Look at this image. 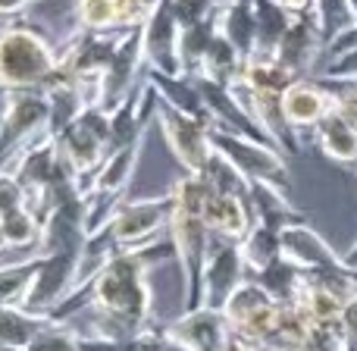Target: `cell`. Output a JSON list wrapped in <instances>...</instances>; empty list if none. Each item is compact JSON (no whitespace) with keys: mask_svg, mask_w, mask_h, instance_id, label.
<instances>
[{"mask_svg":"<svg viewBox=\"0 0 357 351\" xmlns=\"http://www.w3.org/2000/svg\"><path fill=\"white\" fill-rule=\"evenodd\" d=\"M163 257H176L173 241H154L135 251H116L88 283L79 289L85 292V336L113 342H132L154 333V289H151V267ZM75 320V317H73Z\"/></svg>","mask_w":357,"mask_h":351,"instance_id":"1","label":"cell"},{"mask_svg":"<svg viewBox=\"0 0 357 351\" xmlns=\"http://www.w3.org/2000/svg\"><path fill=\"white\" fill-rule=\"evenodd\" d=\"M60 50L29 22L3 19L0 25V94L44 88L54 75Z\"/></svg>","mask_w":357,"mask_h":351,"instance_id":"2","label":"cell"},{"mask_svg":"<svg viewBox=\"0 0 357 351\" xmlns=\"http://www.w3.org/2000/svg\"><path fill=\"white\" fill-rule=\"evenodd\" d=\"M167 232H169V241H173L178 273H182V311H195L201 308V276H204V264H207V251L213 235H210L201 210L182 207L176 201H173V216H169Z\"/></svg>","mask_w":357,"mask_h":351,"instance_id":"3","label":"cell"},{"mask_svg":"<svg viewBox=\"0 0 357 351\" xmlns=\"http://www.w3.org/2000/svg\"><path fill=\"white\" fill-rule=\"evenodd\" d=\"M50 132V107L41 88L3 94L0 107V170Z\"/></svg>","mask_w":357,"mask_h":351,"instance_id":"4","label":"cell"},{"mask_svg":"<svg viewBox=\"0 0 357 351\" xmlns=\"http://www.w3.org/2000/svg\"><path fill=\"white\" fill-rule=\"evenodd\" d=\"M56 144H60V154L69 163V170L82 179V191H85L91 176L110 157V113L100 104L85 107L82 117L56 135Z\"/></svg>","mask_w":357,"mask_h":351,"instance_id":"5","label":"cell"},{"mask_svg":"<svg viewBox=\"0 0 357 351\" xmlns=\"http://www.w3.org/2000/svg\"><path fill=\"white\" fill-rule=\"evenodd\" d=\"M210 142H213V151L222 154L229 163L241 170L251 182H270L279 185V188L289 191L291 185V173H289V163H285V154L279 148L266 142H257L251 135H238V132H229L213 126L210 129Z\"/></svg>","mask_w":357,"mask_h":351,"instance_id":"6","label":"cell"},{"mask_svg":"<svg viewBox=\"0 0 357 351\" xmlns=\"http://www.w3.org/2000/svg\"><path fill=\"white\" fill-rule=\"evenodd\" d=\"M169 216H173V197H135V201H123L107 223L113 241L119 251H135V248H148L154 241L167 239Z\"/></svg>","mask_w":357,"mask_h":351,"instance_id":"7","label":"cell"},{"mask_svg":"<svg viewBox=\"0 0 357 351\" xmlns=\"http://www.w3.org/2000/svg\"><path fill=\"white\" fill-rule=\"evenodd\" d=\"M279 311H282V304L266 295V289L257 279H248L226 301L222 314H226L235 339H241L245 345H270L279 323Z\"/></svg>","mask_w":357,"mask_h":351,"instance_id":"8","label":"cell"},{"mask_svg":"<svg viewBox=\"0 0 357 351\" xmlns=\"http://www.w3.org/2000/svg\"><path fill=\"white\" fill-rule=\"evenodd\" d=\"M157 126H160V132L167 138L173 157L178 160V167L185 173L201 176L207 160L213 157V142H210V129L213 126L197 117H188V113H178L176 107L163 104V100L157 107Z\"/></svg>","mask_w":357,"mask_h":351,"instance_id":"9","label":"cell"},{"mask_svg":"<svg viewBox=\"0 0 357 351\" xmlns=\"http://www.w3.org/2000/svg\"><path fill=\"white\" fill-rule=\"evenodd\" d=\"M248 279H251V273H248V264L241 257L238 241L213 239L207 251V264H204V276H201V308L222 311L226 301Z\"/></svg>","mask_w":357,"mask_h":351,"instance_id":"10","label":"cell"},{"mask_svg":"<svg viewBox=\"0 0 357 351\" xmlns=\"http://www.w3.org/2000/svg\"><path fill=\"white\" fill-rule=\"evenodd\" d=\"M41 264H38V273L31 279V289L25 295V311L31 314L50 317L75 289H79L82 276H79V254H38Z\"/></svg>","mask_w":357,"mask_h":351,"instance_id":"11","label":"cell"},{"mask_svg":"<svg viewBox=\"0 0 357 351\" xmlns=\"http://www.w3.org/2000/svg\"><path fill=\"white\" fill-rule=\"evenodd\" d=\"M160 336L173 351H213L235 339L232 327H229L226 314L213 308H195L182 311L176 320L163 323Z\"/></svg>","mask_w":357,"mask_h":351,"instance_id":"12","label":"cell"},{"mask_svg":"<svg viewBox=\"0 0 357 351\" xmlns=\"http://www.w3.org/2000/svg\"><path fill=\"white\" fill-rule=\"evenodd\" d=\"M178 38H182V25H178L173 13V0H160L148 22L142 25V50H144V66L148 73L160 75H185L182 54H178Z\"/></svg>","mask_w":357,"mask_h":351,"instance_id":"13","label":"cell"},{"mask_svg":"<svg viewBox=\"0 0 357 351\" xmlns=\"http://www.w3.org/2000/svg\"><path fill=\"white\" fill-rule=\"evenodd\" d=\"M144 73H148V66H144L142 50V29H129L123 35L116 57L107 66V73L100 75V107L107 113H116L132 98V91L142 85Z\"/></svg>","mask_w":357,"mask_h":351,"instance_id":"14","label":"cell"},{"mask_svg":"<svg viewBox=\"0 0 357 351\" xmlns=\"http://www.w3.org/2000/svg\"><path fill=\"white\" fill-rule=\"evenodd\" d=\"M323 54H326V38H323L320 22L314 16V6H310L307 13H298L291 19L289 31H285V38L276 47V60L282 66H289L298 79H307L317 63L323 60Z\"/></svg>","mask_w":357,"mask_h":351,"instance_id":"15","label":"cell"},{"mask_svg":"<svg viewBox=\"0 0 357 351\" xmlns=\"http://www.w3.org/2000/svg\"><path fill=\"white\" fill-rule=\"evenodd\" d=\"M335 110V91L326 85V82L314 79H298L285 88L282 94V113H285V123L301 135V132H314L329 113Z\"/></svg>","mask_w":357,"mask_h":351,"instance_id":"16","label":"cell"},{"mask_svg":"<svg viewBox=\"0 0 357 351\" xmlns=\"http://www.w3.org/2000/svg\"><path fill=\"white\" fill-rule=\"evenodd\" d=\"M282 239V257L291 260L295 267H301L304 273L314 270H335V267H345V257L310 226L307 220L304 223H291L279 232Z\"/></svg>","mask_w":357,"mask_h":351,"instance_id":"17","label":"cell"},{"mask_svg":"<svg viewBox=\"0 0 357 351\" xmlns=\"http://www.w3.org/2000/svg\"><path fill=\"white\" fill-rule=\"evenodd\" d=\"M142 151H144V138H138V142L126 144L119 151H110L104 167L91 176V182L85 185L82 195L98 197V201H110V204H123L126 191L132 185V176H135V167L142 160Z\"/></svg>","mask_w":357,"mask_h":351,"instance_id":"18","label":"cell"},{"mask_svg":"<svg viewBox=\"0 0 357 351\" xmlns=\"http://www.w3.org/2000/svg\"><path fill=\"white\" fill-rule=\"evenodd\" d=\"M204 223H207L213 239L226 241H241L254 226L251 207L245 197L222 195V191H210L207 204H204Z\"/></svg>","mask_w":357,"mask_h":351,"instance_id":"19","label":"cell"},{"mask_svg":"<svg viewBox=\"0 0 357 351\" xmlns=\"http://www.w3.org/2000/svg\"><path fill=\"white\" fill-rule=\"evenodd\" d=\"M248 207H251L254 223L270 226L276 232H282L291 223H304L307 216L289 201V191L270 182H251V195H248Z\"/></svg>","mask_w":357,"mask_h":351,"instance_id":"20","label":"cell"},{"mask_svg":"<svg viewBox=\"0 0 357 351\" xmlns=\"http://www.w3.org/2000/svg\"><path fill=\"white\" fill-rule=\"evenodd\" d=\"M216 29L220 35H226L235 47L241 50V57L254 54V41H257V19H254V0H226L216 10Z\"/></svg>","mask_w":357,"mask_h":351,"instance_id":"21","label":"cell"},{"mask_svg":"<svg viewBox=\"0 0 357 351\" xmlns=\"http://www.w3.org/2000/svg\"><path fill=\"white\" fill-rule=\"evenodd\" d=\"M320 151L335 163L354 167L357 163V126H351L339 110H333L320 126L314 129Z\"/></svg>","mask_w":357,"mask_h":351,"instance_id":"22","label":"cell"},{"mask_svg":"<svg viewBox=\"0 0 357 351\" xmlns=\"http://www.w3.org/2000/svg\"><path fill=\"white\" fill-rule=\"evenodd\" d=\"M254 19H257V41L251 57H276V47L289 31L295 13H289L279 0H254Z\"/></svg>","mask_w":357,"mask_h":351,"instance_id":"23","label":"cell"},{"mask_svg":"<svg viewBox=\"0 0 357 351\" xmlns=\"http://www.w3.org/2000/svg\"><path fill=\"white\" fill-rule=\"evenodd\" d=\"M241 69H245V57H241V50L235 47L226 35H220V31H216L213 44H210L207 57H204L201 69H197V75H204V79H210V82H216V85H226L229 88L241 75Z\"/></svg>","mask_w":357,"mask_h":351,"instance_id":"24","label":"cell"},{"mask_svg":"<svg viewBox=\"0 0 357 351\" xmlns=\"http://www.w3.org/2000/svg\"><path fill=\"white\" fill-rule=\"evenodd\" d=\"M238 245H241V257H245L251 276L264 273L266 267H273L282 257V239H279V232L270 226H260V223H254L251 232H248Z\"/></svg>","mask_w":357,"mask_h":351,"instance_id":"25","label":"cell"},{"mask_svg":"<svg viewBox=\"0 0 357 351\" xmlns=\"http://www.w3.org/2000/svg\"><path fill=\"white\" fill-rule=\"evenodd\" d=\"M38 264H41L38 254L0 264V308L25 304V295H29V289H31V279H35V273H38Z\"/></svg>","mask_w":357,"mask_h":351,"instance_id":"26","label":"cell"},{"mask_svg":"<svg viewBox=\"0 0 357 351\" xmlns=\"http://www.w3.org/2000/svg\"><path fill=\"white\" fill-rule=\"evenodd\" d=\"M251 279H257L266 289V295L276 298L279 304H295L304 289V270L285 257H279L273 267H266L264 273H257V276H251Z\"/></svg>","mask_w":357,"mask_h":351,"instance_id":"27","label":"cell"},{"mask_svg":"<svg viewBox=\"0 0 357 351\" xmlns=\"http://www.w3.org/2000/svg\"><path fill=\"white\" fill-rule=\"evenodd\" d=\"M310 329H314V320L307 317V311H304L301 304H282L276 333H273V339H270V348L304 351V345H307V339H310Z\"/></svg>","mask_w":357,"mask_h":351,"instance_id":"28","label":"cell"},{"mask_svg":"<svg viewBox=\"0 0 357 351\" xmlns=\"http://www.w3.org/2000/svg\"><path fill=\"white\" fill-rule=\"evenodd\" d=\"M50 323V317L31 314L22 304L16 308H0V345H19L29 348L31 339Z\"/></svg>","mask_w":357,"mask_h":351,"instance_id":"29","label":"cell"},{"mask_svg":"<svg viewBox=\"0 0 357 351\" xmlns=\"http://www.w3.org/2000/svg\"><path fill=\"white\" fill-rule=\"evenodd\" d=\"M216 13L207 19H201V22L195 25H185L182 29V38H178V54H182V69L185 75H197V69H201L204 57H207L210 44H213L216 38Z\"/></svg>","mask_w":357,"mask_h":351,"instance_id":"30","label":"cell"},{"mask_svg":"<svg viewBox=\"0 0 357 351\" xmlns=\"http://www.w3.org/2000/svg\"><path fill=\"white\" fill-rule=\"evenodd\" d=\"M0 223H3V232H6V241H10V251L38 254L44 223H41V216H38L35 210L19 207V210H13V214L0 216Z\"/></svg>","mask_w":357,"mask_h":351,"instance_id":"31","label":"cell"},{"mask_svg":"<svg viewBox=\"0 0 357 351\" xmlns=\"http://www.w3.org/2000/svg\"><path fill=\"white\" fill-rule=\"evenodd\" d=\"M201 176L210 182V188L222 191V195H235V197H245V201H248V195H251V179L241 173L235 163H229L222 154H216V151L207 160Z\"/></svg>","mask_w":357,"mask_h":351,"instance_id":"32","label":"cell"},{"mask_svg":"<svg viewBox=\"0 0 357 351\" xmlns=\"http://www.w3.org/2000/svg\"><path fill=\"white\" fill-rule=\"evenodd\" d=\"M75 25L85 31H123L116 0H75Z\"/></svg>","mask_w":357,"mask_h":351,"instance_id":"33","label":"cell"},{"mask_svg":"<svg viewBox=\"0 0 357 351\" xmlns=\"http://www.w3.org/2000/svg\"><path fill=\"white\" fill-rule=\"evenodd\" d=\"M29 351H85V336L75 323L50 320L41 333L31 339Z\"/></svg>","mask_w":357,"mask_h":351,"instance_id":"34","label":"cell"},{"mask_svg":"<svg viewBox=\"0 0 357 351\" xmlns=\"http://www.w3.org/2000/svg\"><path fill=\"white\" fill-rule=\"evenodd\" d=\"M19 207H29V195H25V188L19 185L16 176L0 170V216L13 214Z\"/></svg>","mask_w":357,"mask_h":351,"instance_id":"35","label":"cell"},{"mask_svg":"<svg viewBox=\"0 0 357 351\" xmlns=\"http://www.w3.org/2000/svg\"><path fill=\"white\" fill-rule=\"evenodd\" d=\"M326 85H339L335 88V110L351 126H357V82H326Z\"/></svg>","mask_w":357,"mask_h":351,"instance_id":"36","label":"cell"},{"mask_svg":"<svg viewBox=\"0 0 357 351\" xmlns=\"http://www.w3.org/2000/svg\"><path fill=\"white\" fill-rule=\"evenodd\" d=\"M342 329H345V351H357V295L342 314Z\"/></svg>","mask_w":357,"mask_h":351,"instance_id":"37","label":"cell"},{"mask_svg":"<svg viewBox=\"0 0 357 351\" xmlns=\"http://www.w3.org/2000/svg\"><path fill=\"white\" fill-rule=\"evenodd\" d=\"M29 6V0H0V19H16Z\"/></svg>","mask_w":357,"mask_h":351,"instance_id":"38","label":"cell"},{"mask_svg":"<svg viewBox=\"0 0 357 351\" xmlns=\"http://www.w3.org/2000/svg\"><path fill=\"white\" fill-rule=\"evenodd\" d=\"M279 3H282L289 13H295V16H298V13H307L310 10V6H314V0H279Z\"/></svg>","mask_w":357,"mask_h":351,"instance_id":"39","label":"cell"},{"mask_svg":"<svg viewBox=\"0 0 357 351\" xmlns=\"http://www.w3.org/2000/svg\"><path fill=\"white\" fill-rule=\"evenodd\" d=\"M342 257H345V267H348V270H354V273H357V239L351 241V248H348V251L342 254Z\"/></svg>","mask_w":357,"mask_h":351,"instance_id":"40","label":"cell"},{"mask_svg":"<svg viewBox=\"0 0 357 351\" xmlns=\"http://www.w3.org/2000/svg\"><path fill=\"white\" fill-rule=\"evenodd\" d=\"M245 348H248V345H245L241 339H229L226 345H220V348H213V351H245Z\"/></svg>","mask_w":357,"mask_h":351,"instance_id":"41","label":"cell"},{"mask_svg":"<svg viewBox=\"0 0 357 351\" xmlns=\"http://www.w3.org/2000/svg\"><path fill=\"white\" fill-rule=\"evenodd\" d=\"M10 251V241H6V232H3V223H0V254Z\"/></svg>","mask_w":357,"mask_h":351,"instance_id":"42","label":"cell"},{"mask_svg":"<svg viewBox=\"0 0 357 351\" xmlns=\"http://www.w3.org/2000/svg\"><path fill=\"white\" fill-rule=\"evenodd\" d=\"M245 351H276V348H270V345H248Z\"/></svg>","mask_w":357,"mask_h":351,"instance_id":"43","label":"cell"},{"mask_svg":"<svg viewBox=\"0 0 357 351\" xmlns=\"http://www.w3.org/2000/svg\"><path fill=\"white\" fill-rule=\"evenodd\" d=\"M0 351H29V348H19V345H0Z\"/></svg>","mask_w":357,"mask_h":351,"instance_id":"44","label":"cell"},{"mask_svg":"<svg viewBox=\"0 0 357 351\" xmlns=\"http://www.w3.org/2000/svg\"><path fill=\"white\" fill-rule=\"evenodd\" d=\"M348 6H351V13H354V19H357V0H345Z\"/></svg>","mask_w":357,"mask_h":351,"instance_id":"45","label":"cell"},{"mask_svg":"<svg viewBox=\"0 0 357 351\" xmlns=\"http://www.w3.org/2000/svg\"><path fill=\"white\" fill-rule=\"evenodd\" d=\"M148 3H160V0H148Z\"/></svg>","mask_w":357,"mask_h":351,"instance_id":"46","label":"cell"},{"mask_svg":"<svg viewBox=\"0 0 357 351\" xmlns=\"http://www.w3.org/2000/svg\"><path fill=\"white\" fill-rule=\"evenodd\" d=\"M354 170H357V163H354Z\"/></svg>","mask_w":357,"mask_h":351,"instance_id":"47","label":"cell"}]
</instances>
